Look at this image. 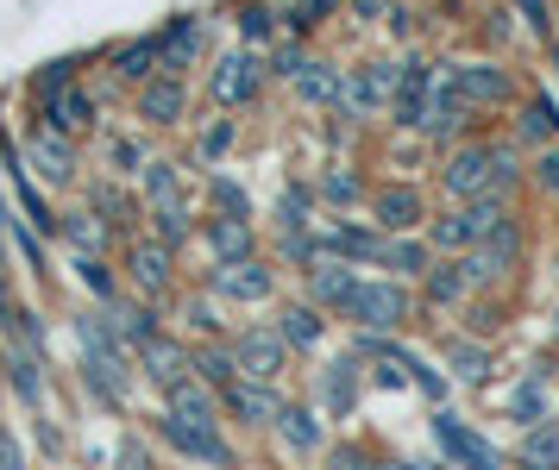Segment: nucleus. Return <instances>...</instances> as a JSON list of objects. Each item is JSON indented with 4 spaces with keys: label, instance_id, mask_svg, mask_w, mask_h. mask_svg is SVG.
<instances>
[{
    "label": "nucleus",
    "instance_id": "30",
    "mask_svg": "<svg viewBox=\"0 0 559 470\" xmlns=\"http://www.w3.org/2000/svg\"><path fill=\"white\" fill-rule=\"evenodd\" d=\"M515 465L522 470H559V433L554 426H534L528 439H522V451H515Z\"/></svg>",
    "mask_w": 559,
    "mask_h": 470
},
{
    "label": "nucleus",
    "instance_id": "31",
    "mask_svg": "<svg viewBox=\"0 0 559 470\" xmlns=\"http://www.w3.org/2000/svg\"><path fill=\"white\" fill-rule=\"evenodd\" d=\"M32 164L51 176V182H70V145H63L57 132H38V138H32Z\"/></svg>",
    "mask_w": 559,
    "mask_h": 470
},
{
    "label": "nucleus",
    "instance_id": "15",
    "mask_svg": "<svg viewBox=\"0 0 559 470\" xmlns=\"http://www.w3.org/2000/svg\"><path fill=\"white\" fill-rule=\"evenodd\" d=\"M296 95H302L308 107H346V75L333 70V63H302Z\"/></svg>",
    "mask_w": 559,
    "mask_h": 470
},
{
    "label": "nucleus",
    "instance_id": "6",
    "mask_svg": "<svg viewBox=\"0 0 559 470\" xmlns=\"http://www.w3.org/2000/svg\"><path fill=\"white\" fill-rule=\"evenodd\" d=\"M447 82H453V95L465 100L472 113H478V107H503V100L515 95V82H509L503 63H459Z\"/></svg>",
    "mask_w": 559,
    "mask_h": 470
},
{
    "label": "nucleus",
    "instance_id": "18",
    "mask_svg": "<svg viewBox=\"0 0 559 470\" xmlns=\"http://www.w3.org/2000/svg\"><path fill=\"white\" fill-rule=\"evenodd\" d=\"M45 120H51V132H82L95 120V100L82 88H57V95H45Z\"/></svg>",
    "mask_w": 559,
    "mask_h": 470
},
{
    "label": "nucleus",
    "instance_id": "42",
    "mask_svg": "<svg viewBox=\"0 0 559 470\" xmlns=\"http://www.w3.org/2000/svg\"><path fill=\"white\" fill-rule=\"evenodd\" d=\"M82 282H88L95 296H114V276H107L102 264H82Z\"/></svg>",
    "mask_w": 559,
    "mask_h": 470
},
{
    "label": "nucleus",
    "instance_id": "19",
    "mask_svg": "<svg viewBox=\"0 0 559 470\" xmlns=\"http://www.w3.org/2000/svg\"><path fill=\"white\" fill-rule=\"evenodd\" d=\"M207 245H214V257L221 264H239V257H252V226H246V214H227V220L207 226Z\"/></svg>",
    "mask_w": 559,
    "mask_h": 470
},
{
    "label": "nucleus",
    "instance_id": "41",
    "mask_svg": "<svg viewBox=\"0 0 559 470\" xmlns=\"http://www.w3.org/2000/svg\"><path fill=\"white\" fill-rule=\"evenodd\" d=\"M522 13L534 20V32H547V38H554V13H547V0H522Z\"/></svg>",
    "mask_w": 559,
    "mask_h": 470
},
{
    "label": "nucleus",
    "instance_id": "13",
    "mask_svg": "<svg viewBox=\"0 0 559 470\" xmlns=\"http://www.w3.org/2000/svg\"><path fill=\"white\" fill-rule=\"evenodd\" d=\"M515 245H522V239H515V220H509L503 232H490L478 251H465V270H472V282H497V276L515 264Z\"/></svg>",
    "mask_w": 559,
    "mask_h": 470
},
{
    "label": "nucleus",
    "instance_id": "28",
    "mask_svg": "<svg viewBox=\"0 0 559 470\" xmlns=\"http://www.w3.org/2000/svg\"><path fill=\"white\" fill-rule=\"evenodd\" d=\"M132 276H139V289H164V282H170V245H164V239H157V245H139L132 251Z\"/></svg>",
    "mask_w": 559,
    "mask_h": 470
},
{
    "label": "nucleus",
    "instance_id": "38",
    "mask_svg": "<svg viewBox=\"0 0 559 470\" xmlns=\"http://www.w3.org/2000/svg\"><path fill=\"white\" fill-rule=\"evenodd\" d=\"M534 182H540L547 195H559V145H540V157H534Z\"/></svg>",
    "mask_w": 559,
    "mask_h": 470
},
{
    "label": "nucleus",
    "instance_id": "11",
    "mask_svg": "<svg viewBox=\"0 0 559 470\" xmlns=\"http://www.w3.org/2000/svg\"><path fill=\"white\" fill-rule=\"evenodd\" d=\"M214 289H221L227 301H271L277 276L264 270L258 257H239V264H221V270H214Z\"/></svg>",
    "mask_w": 559,
    "mask_h": 470
},
{
    "label": "nucleus",
    "instance_id": "22",
    "mask_svg": "<svg viewBox=\"0 0 559 470\" xmlns=\"http://www.w3.org/2000/svg\"><path fill=\"white\" fill-rule=\"evenodd\" d=\"M139 113L157 125H170L182 113V82L177 75H157V82H145V95H139Z\"/></svg>",
    "mask_w": 559,
    "mask_h": 470
},
{
    "label": "nucleus",
    "instance_id": "1",
    "mask_svg": "<svg viewBox=\"0 0 559 470\" xmlns=\"http://www.w3.org/2000/svg\"><path fill=\"white\" fill-rule=\"evenodd\" d=\"M440 182H447V195L453 201H503L509 189H515V150L509 145H453L447 150V170H440Z\"/></svg>",
    "mask_w": 559,
    "mask_h": 470
},
{
    "label": "nucleus",
    "instance_id": "9",
    "mask_svg": "<svg viewBox=\"0 0 559 470\" xmlns=\"http://www.w3.org/2000/svg\"><path fill=\"white\" fill-rule=\"evenodd\" d=\"M258 82H264V63H258L252 50H233V57H221V70H214V100L221 107H246L258 95Z\"/></svg>",
    "mask_w": 559,
    "mask_h": 470
},
{
    "label": "nucleus",
    "instance_id": "10",
    "mask_svg": "<svg viewBox=\"0 0 559 470\" xmlns=\"http://www.w3.org/2000/svg\"><path fill=\"white\" fill-rule=\"evenodd\" d=\"M371 214H378V226L383 232H415V226L428 220V201H421V189H396V182H390V189H378V195H371Z\"/></svg>",
    "mask_w": 559,
    "mask_h": 470
},
{
    "label": "nucleus",
    "instance_id": "2",
    "mask_svg": "<svg viewBox=\"0 0 559 470\" xmlns=\"http://www.w3.org/2000/svg\"><path fill=\"white\" fill-rule=\"evenodd\" d=\"M515 220L503 201H453L440 220L428 226L433 251H447V257H465V251H478L490 232H503V226Z\"/></svg>",
    "mask_w": 559,
    "mask_h": 470
},
{
    "label": "nucleus",
    "instance_id": "40",
    "mask_svg": "<svg viewBox=\"0 0 559 470\" xmlns=\"http://www.w3.org/2000/svg\"><path fill=\"white\" fill-rule=\"evenodd\" d=\"M321 189H328V201H358V176H328Z\"/></svg>",
    "mask_w": 559,
    "mask_h": 470
},
{
    "label": "nucleus",
    "instance_id": "4",
    "mask_svg": "<svg viewBox=\"0 0 559 470\" xmlns=\"http://www.w3.org/2000/svg\"><path fill=\"white\" fill-rule=\"evenodd\" d=\"M76 333H82V358H88V383H95L107 401H120L127 396V358L114 346V333L102 326V314H82Z\"/></svg>",
    "mask_w": 559,
    "mask_h": 470
},
{
    "label": "nucleus",
    "instance_id": "5",
    "mask_svg": "<svg viewBox=\"0 0 559 470\" xmlns=\"http://www.w3.org/2000/svg\"><path fill=\"white\" fill-rule=\"evenodd\" d=\"M433 439L453 458V470H503V451L490 446V439H478V433L465 421H453V414H433Z\"/></svg>",
    "mask_w": 559,
    "mask_h": 470
},
{
    "label": "nucleus",
    "instance_id": "37",
    "mask_svg": "<svg viewBox=\"0 0 559 470\" xmlns=\"http://www.w3.org/2000/svg\"><path fill=\"white\" fill-rule=\"evenodd\" d=\"M509 414H515V421H540V414H547V396H540V376H534V383H522V389H515V396H509Z\"/></svg>",
    "mask_w": 559,
    "mask_h": 470
},
{
    "label": "nucleus",
    "instance_id": "17",
    "mask_svg": "<svg viewBox=\"0 0 559 470\" xmlns=\"http://www.w3.org/2000/svg\"><path fill=\"white\" fill-rule=\"evenodd\" d=\"M378 270H403V276H428L433 270V245H421V239H383L378 251Z\"/></svg>",
    "mask_w": 559,
    "mask_h": 470
},
{
    "label": "nucleus",
    "instance_id": "46",
    "mask_svg": "<svg viewBox=\"0 0 559 470\" xmlns=\"http://www.w3.org/2000/svg\"><path fill=\"white\" fill-rule=\"evenodd\" d=\"M120 470H152V465H145V451L132 446V439H127V446H120Z\"/></svg>",
    "mask_w": 559,
    "mask_h": 470
},
{
    "label": "nucleus",
    "instance_id": "26",
    "mask_svg": "<svg viewBox=\"0 0 559 470\" xmlns=\"http://www.w3.org/2000/svg\"><path fill=\"white\" fill-rule=\"evenodd\" d=\"M358 358H340V364H328V408L333 414H353V401H358Z\"/></svg>",
    "mask_w": 559,
    "mask_h": 470
},
{
    "label": "nucleus",
    "instance_id": "16",
    "mask_svg": "<svg viewBox=\"0 0 559 470\" xmlns=\"http://www.w3.org/2000/svg\"><path fill=\"white\" fill-rule=\"evenodd\" d=\"M139 364H145V376H152V383H164V389H177V383H189V351L182 346H170V339H145V346H139Z\"/></svg>",
    "mask_w": 559,
    "mask_h": 470
},
{
    "label": "nucleus",
    "instance_id": "39",
    "mask_svg": "<svg viewBox=\"0 0 559 470\" xmlns=\"http://www.w3.org/2000/svg\"><path fill=\"white\" fill-rule=\"evenodd\" d=\"M13 383H20V396H26V401L45 396V376L32 371V358H13Z\"/></svg>",
    "mask_w": 559,
    "mask_h": 470
},
{
    "label": "nucleus",
    "instance_id": "27",
    "mask_svg": "<svg viewBox=\"0 0 559 470\" xmlns=\"http://www.w3.org/2000/svg\"><path fill=\"white\" fill-rule=\"evenodd\" d=\"M157 45H164V75H177L182 63L195 57V45H202V25H195V20H177L164 38H157Z\"/></svg>",
    "mask_w": 559,
    "mask_h": 470
},
{
    "label": "nucleus",
    "instance_id": "43",
    "mask_svg": "<svg viewBox=\"0 0 559 470\" xmlns=\"http://www.w3.org/2000/svg\"><path fill=\"white\" fill-rule=\"evenodd\" d=\"M246 38H264V32H271V13H264V7H246Z\"/></svg>",
    "mask_w": 559,
    "mask_h": 470
},
{
    "label": "nucleus",
    "instance_id": "14",
    "mask_svg": "<svg viewBox=\"0 0 559 470\" xmlns=\"http://www.w3.org/2000/svg\"><path fill=\"white\" fill-rule=\"evenodd\" d=\"M465 120H472V107L453 95V82H433L428 113H421V132H433V138H453V132H465Z\"/></svg>",
    "mask_w": 559,
    "mask_h": 470
},
{
    "label": "nucleus",
    "instance_id": "35",
    "mask_svg": "<svg viewBox=\"0 0 559 470\" xmlns=\"http://www.w3.org/2000/svg\"><path fill=\"white\" fill-rule=\"evenodd\" d=\"M522 138H534V145L559 138V107L554 100H528V107H522Z\"/></svg>",
    "mask_w": 559,
    "mask_h": 470
},
{
    "label": "nucleus",
    "instance_id": "32",
    "mask_svg": "<svg viewBox=\"0 0 559 470\" xmlns=\"http://www.w3.org/2000/svg\"><path fill=\"white\" fill-rule=\"evenodd\" d=\"M358 289V276L346 264H314V301H333V308H346V296Z\"/></svg>",
    "mask_w": 559,
    "mask_h": 470
},
{
    "label": "nucleus",
    "instance_id": "24",
    "mask_svg": "<svg viewBox=\"0 0 559 470\" xmlns=\"http://www.w3.org/2000/svg\"><path fill=\"white\" fill-rule=\"evenodd\" d=\"M170 421L214 426V396H207L202 383H177V389H170Z\"/></svg>",
    "mask_w": 559,
    "mask_h": 470
},
{
    "label": "nucleus",
    "instance_id": "23",
    "mask_svg": "<svg viewBox=\"0 0 559 470\" xmlns=\"http://www.w3.org/2000/svg\"><path fill=\"white\" fill-rule=\"evenodd\" d=\"M277 433H283L289 451H321V421H314V408H283Z\"/></svg>",
    "mask_w": 559,
    "mask_h": 470
},
{
    "label": "nucleus",
    "instance_id": "29",
    "mask_svg": "<svg viewBox=\"0 0 559 470\" xmlns=\"http://www.w3.org/2000/svg\"><path fill=\"white\" fill-rule=\"evenodd\" d=\"M447 371H459V383H484L490 376V351L472 339H447Z\"/></svg>",
    "mask_w": 559,
    "mask_h": 470
},
{
    "label": "nucleus",
    "instance_id": "45",
    "mask_svg": "<svg viewBox=\"0 0 559 470\" xmlns=\"http://www.w3.org/2000/svg\"><path fill=\"white\" fill-rule=\"evenodd\" d=\"M0 470H26V458H20V446L7 433H0Z\"/></svg>",
    "mask_w": 559,
    "mask_h": 470
},
{
    "label": "nucleus",
    "instance_id": "3",
    "mask_svg": "<svg viewBox=\"0 0 559 470\" xmlns=\"http://www.w3.org/2000/svg\"><path fill=\"white\" fill-rule=\"evenodd\" d=\"M408 314H415V296L403 282H358L346 296V321L358 333H396V326H408Z\"/></svg>",
    "mask_w": 559,
    "mask_h": 470
},
{
    "label": "nucleus",
    "instance_id": "25",
    "mask_svg": "<svg viewBox=\"0 0 559 470\" xmlns=\"http://www.w3.org/2000/svg\"><path fill=\"white\" fill-rule=\"evenodd\" d=\"M277 333H283V346L296 351V346H321V308H302V301H296V308H283V321H277Z\"/></svg>",
    "mask_w": 559,
    "mask_h": 470
},
{
    "label": "nucleus",
    "instance_id": "47",
    "mask_svg": "<svg viewBox=\"0 0 559 470\" xmlns=\"http://www.w3.org/2000/svg\"><path fill=\"white\" fill-rule=\"evenodd\" d=\"M227 138H233V125H214V132H207V157H221V150H227Z\"/></svg>",
    "mask_w": 559,
    "mask_h": 470
},
{
    "label": "nucleus",
    "instance_id": "36",
    "mask_svg": "<svg viewBox=\"0 0 559 470\" xmlns=\"http://www.w3.org/2000/svg\"><path fill=\"white\" fill-rule=\"evenodd\" d=\"M239 358L233 351H221V346H207V351H195V371H202V383H214V389H233L239 383V371H233Z\"/></svg>",
    "mask_w": 559,
    "mask_h": 470
},
{
    "label": "nucleus",
    "instance_id": "20",
    "mask_svg": "<svg viewBox=\"0 0 559 470\" xmlns=\"http://www.w3.org/2000/svg\"><path fill=\"white\" fill-rule=\"evenodd\" d=\"M465 289H472L465 257H447V264H433V270H428V301H433V308H459Z\"/></svg>",
    "mask_w": 559,
    "mask_h": 470
},
{
    "label": "nucleus",
    "instance_id": "33",
    "mask_svg": "<svg viewBox=\"0 0 559 470\" xmlns=\"http://www.w3.org/2000/svg\"><path fill=\"white\" fill-rule=\"evenodd\" d=\"M152 70H164V45L157 38H139V45L120 50V75H132V82H145Z\"/></svg>",
    "mask_w": 559,
    "mask_h": 470
},
{
    "label": "nucleus",
    "instance_id": "8",
    "mask_svg": "<svg viewBox=\"0 0 559 470\" xmlns=\"http://www.w3.org/2000/svg\"><path fill=\"white\" fill-rule=\"evenodd\" d=\"M233 358H239V371L252 376V383H271V376L283 371L289 346H283L277 326H252V333H239V339H233Z\"/></svg>",
    "mask_w": 559,
    "mask_h": 470
},
{
    "label": "nucleus",
    "instance_id": "44",
    "mask_svg": "<svg viewBox=\"0 0 559 470\" xmlns=\"http://www.w3.org/2000/svg\"><path fill=\"white\" fill-rule=\"evenodd\" d=\"M214 201H221V207H227V214H246V195H239V189H233V182H214Z\"/></svg>",
    "mask_w": 559,
    "mask_h": 470
},
{
    "label": "nucleus",
    "instance_id": "34",
    "mask_svg": "<svg viewBox=\"0 0 559 470\" xmlns=\"http://www.w3.org/2000/svg\"><path fill=\"white\" fill-rule=\"evenodd\" d=\"M333 470H433V465H408V458H371L365 446H340Z\"/></svg>",
    "mask_w": 559,
    "mask_h": 470
},
{
    "label": "nucleus",
    "instance_id": "21",
    "mask_svg": "<svg viewBox=\"0 0 559 470\" xmlns=\"http://www.w3.org/2000/svg\"><path fill=\"white\" fill-rule=\"evenodd\" d=\"M164 433H170V446H182L189 458H207V465H227V446H221V433H214V426L164 421Z\"/></svg>",
    "mask_w": 559,
    "mask_h": 470
},
{
    "label": "nucleus",
    "instance_id": "12",
    "mask_svg": "<svg viewBox=\"0 0 559 470\" xmlns=\"http://www.w3.org/2000/svg\"><path fill=\"white\" fill-rule=\"evenodd\" d=\"M227 396V408L239 414V421H252V426H277L283 414V396L271 389V383H252V376H239L233 389H221Z\"/></svg>",
    "mask_w": 559,
    "mask_h": 470
},
{
    "label": "nucleus",
    "instance_id": "7",
    "mask_svg": "<svg viewBox=\"0 0 559 470\" xmlns=\"http://www.w3.org/2000/svg\"><path fill=\"white\" fill-rule=\"evenodd\" d=\"M396 88H403L396 63H365V70L346 75V107L353 113H383V107H396Z\"/></svg>",
    "mask_w": 559,
    "mask_h": 470
}]
</instances>
